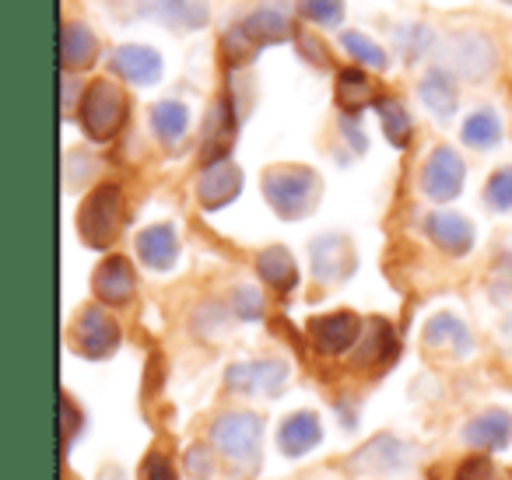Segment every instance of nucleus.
<instances>
[{"instance_id":"20e7f679","label":"nucleus","mask_w":512,"mask_h":480,"mask_svg":"<svg viewBox=\"0 0 512 480\" xmlns=\"http://www.w3.org/2000/svg\"><path fill=\"white\" fill-rule=\"evenodd\" d=\"M123 120H127V95L120 92V85H113L109 78H99L81 92L78 123L85 130V137H92L95 144L113 141L120 134Z\"/></svg>"},{"instance_id":"423d86ee","label":"nucleus","mask_w":512,"mask_h":480,"mask_svg":"<svg viewBox=\"0 0 512 480\" xmlns=\"http://www.w3.org/2000/svg\"><path fill=\"white\" fill-rule=\"evenodd\" d=\"M498 64V50L484 32H453L446 39V67L456 74V78H467V81H481L495 71Z\"/></svg>"},{"instance_id":"b1692460","label":"nucleus","mask_w":512,"mask_h":480,"mask_svg":"<svg viewBox=\"0 0 512 480\" xmlns=\"http://www.w3.org/2000/svg\"><path fill=\"white\" fill-rule=\"evenodd\" d=\"M60 60L67 71H85L99 60V39L88 25L67 22L64 25V43H60Z\"/></svg>"},{"instance_id":"2eb2a0df","label":"nucleus","mask_w":512,"mask_h":480,"mask_svg":"<svg viewBox=\"0 0 512 480\" xmlns=\"http://www.w3.org/2000/svg\"><path fill=\"white\" fill-rule=\"evenodd\" d=\"M425 235L442 249L446 256H467L474 249V225L456 211H432L425 218Z\"/></svg>"},{"instance_id":"c756f323","label":"nucleus","mask_w":512,"mask_h":480,"mask_svg":"<svg viewBox=\"0 0 512 480\" xmlns=\"http://www.w3.org/2000/svg\"><path fill=\"white\" fill-rule=\"evenodd\" d=\"M376 113H379V123H383L386 141H390L397 151H404L414 137V123H411V116H407L404 102L400 99H376Z\"/></svg>"},{"instance_id":"39448f33","label":"nucleus","mask_w":512,"mask_h":480,"mask_svg":"<svg viewBox=\"0 0 512 480\" xmlns=\"http://www.w3.org/2000/svg\"><path fill=\"white\" fill-rule=\"evenodd\" d=\"M260 438H264V421L253 410H228L211 424V445L239 470L260 463Z\"/></svg>"},{"instance_id":"72a5a7b5","label":"nucleus","mask_w":512,"mask_h":480,"mask_svg":"<svg viewBox=\"0 0 512 480\" xmlns=\"http://www.w3.org/2000/svg\"><path fill=\"white\" fill-rule=\"evenodd\" d=\"M397 46L407 60H418V57H428V53H432L435 36L428 25H404V29H397Z\"/></svg>"},{"instance_id":"9b49d317","label":"nucleus","mask_w":512,"mask_h":480,"mask_svg":"<svg viewBox=\"0 0 512 480\" xmlns=\"http://www.w3.org/2000/svg\"><path fill=\"white\" fill-rule=\"evenodd\" d=\"M309 267H313L316 281H323V284L348 281V277L355 274V249L337 232L316 235V239L309 242Z\"/></svg>"},{"instance_id":"c85d7f7f","label":"nucleus","mask_w":512,"mask_h":480,"mask_svg":"<svg viewBox=\"0 0 512 480\" xmlns=\"http://www.w3.org/2000/svg\"><path fill=\"white\" fill-rule=\"evenodd\" d=\"M235 137V116H232V102L221 99L218 106L207 116V162H218V158H228V148H232Z\"/></svg>"},{"instance_id":"a211bd4d","label":"nucleus","mask_w":512,"mask_h":480,"mask_svg":"<svg viewBox=\"0 0 512 480\" xmlns=\"http://www.w3.org/2000/svg\"><path fill=\"white\" fill-rule=\"evenodd\" d=\"M463 442L474 452H498L512 442V414L505 410H481L477 417H470L463 428Z\"/></svg>"},{"instance_id":"7c9ffc66","label":"nucleus","mask_w":512,"mask_h":480,"mask_svg":"<svg viewBox=\"0 0 512 480\" xmlns=\"http://www.w3.org/2000/svg\"><path fill=\"white\" fill-rule=\"evenodd\" d=\"M341 46L358 67H365V71H386V67H390V53H386L376 39L365 36V32H344Z\"/></svg>"},{"instance_id":"6e6552de","label":"nucleus","mask_w":512,"mask_h":480,"mask_svg":"<svg viewBox=\"0 0 512 480\" xmlns=\"http://www.w3.org/2000/svg\"><path fill=\"white\" fill-rule=\"evenodd\" d=\"M463 179H467V165H463L460 151L439 144L432 155L425 158V169H421V193H425L432 204H449V200L460 197Z\"/></svg>"},{"instance_id":"7ed1b4c3","label":"nucleus","mask_w":512,"mask_h":480,"mask_svg":"<svg viewBox=\"0 0 512 480\" xmlns=\"http://www.w3.org/2000/svg\"><path fill=\"white\" fill-rule=\"evenodd\" d=\"M123 218H127V204H123V190L116 183L95 186L85 197L78 211V235L88 249H109L120 239Z\"/></svg>"},{"instance_id":"aec40b11","label":"nucleus","mask_w":512,"mask_h":480,"mask_svg":"<svg viewBox=\"0 0 512 480\" xmlns=\"http://www.w3.org/2000/svg\"><path fill=\"white\" fill-rule=\"evenodd\" d=\"M137 260L148 270H172L179 263V235L172 225H148L144 232H137Z\"/></svg>"},{"instance_id":"4c0bfd02","label":"nucleus","mask_w":512,"mask_h":480,"mask_svg":"<svg viewBox=\"0 0 512 480\" xmlns=\"http://www.w3.org/2000/svg\"><path fill=\"white\" fill-rule=\"evenodd\" d=\"M144 480H176V470H172V463L162 452H151L144 459Z\"/></svg>"},{"instance_id":"2f4dec72","label":"nucleus","mask_w":512,"mask_h":480,"mask_svg":"<svg viewBox=\"0 0 512 480\" xmlns=\"http://www.w3.org/2000/svg\"><path fill=\"white\" fill-rule=\"evenodd\" d=\"M299 15L320 29L344 25V0H299Z\"/></svg>"},{"instance_id":"473e14b6","label":"nucleus","mask_w":512,"mask_h":480,"mask_svg":"<svg viewBox=\"0 0 512 480\" xmlns=\"http://www.w3.org/2000/svg\"><path fill=\"white\" fill-rule=\"evenodd\" d=\"M484 204L491 211H512V165H502V169L491 172L488 186H484Z\"/></svg>"},{"instance_id":"4be33fe9","label":"nucleus","mask_w":512,"mask_h":480,"mask_svg":"<svg viewBox=\"0 0 512 480\" xmlns=\"http://www.w3.org/2000/svg\"><path fill=\"white\" fill-rule=\"evenodd\" d=\"M421 337H425V344L432 347V351H453V354H460V358L470 354V347H474L467 323H463L460 316H453V312H435L425 323Z\"/></svg>"},{"instance_id":"f704fd0d","label":"nucleus","mask_w":512,"mask_h":480,"mask_svg":"<svg viewBox=\"0 0 512 480\" xmlns=\"http://www.w3.org/2000/svg\"><path fill=\"white\" fill-rule=\"evenodd\" d=\"M232 312L239 319H246V323L264 319V295H260L253 284H242V288H235V295H232Z\"/></svg>"},{"instance_id":"dca6fc26","label":"nucleus","mask_w":512,"mask_h":480,"mask_svg":"<svg viewBox=\"0 0 512 480\" xmlns=\"http://www.w3.org/2000/svg\"><path fill=\"white\" fill-rule=\"evenodd\" d=\"M418 99L435 120H453L456 102H460V88H456V74L449 67H428L418 81Z\"/></svg>"},{"instance_id":"c9c22d12","label":"nucleus","mask_w":512,"mask_h":480,"mask_svg":"<svg viewBox=\"0 0 512 480\" xmlns=\"http://www.w3.org/2000/svg\"><path fill=\"white\" fill-rule=\"evenodd\" d=\"M456 480H495V466H491V459L484 452H477V456L463 459L460 470H456Z\"/></svg>"},{"instance_id":"9d476101","label":"nucleus","mask_w":512,"mask_h":480,"mask_svg":"<svg viewBox=\"0 0 512 480\" xmlns=\"http://www.w3.org/2000/svg\"><path fill=\"white\" fill-rule=\"evenodd\" d=\"M288 382V365L281 358H256V361H239L225 372V389L228 393H264L278 396Z\"/></svg>"},{"instance_id":"ea45409f","label":"nucleus","mask_w":512,"mask_h":480,"mask_svg":"<svg viewBox=\"0 0 512 480\" xmlns=\"http://www.w3.org/2000/svg\"><path fill=\"white\" fill-rule=\"evenodd\" d=\"M344 134H348V141H351V148H355V151L369 148V137H365L362 130L355 127V116H348V120H344Z\"/></svg>"},{"instance_id":"e433bc0d","label":"nucleus","mask_w":512,"mask_h":480,"mask_svg":"<svg viewBox=\"0 0 512 480\" xmlns=\"http://www.w3.org/2000/svg\"><path fill=\"white\" fill-rule=\"evenodd\" d=\"M186 470L193 473L197 480H207L214 473V459H211V452L204 449V445H193L190 452H186Z\"/></svg>"},{"instance_id":"58836bf2","label":"nucleus","mask_w":512,"mask_h":480,"mask_svg":"<svg viewBox=\"0 0 512 480\" xmlns=\"http://www.w3.org/2000/svg\"><path fill=\"white\" fill-rule=\"evenodd\" d=\"M78 435V407L71 403V396H64V442L71 445Z\"/></svg>"},{"instance_id":"ddd939ff","label":"nucleus","mask_w":512,"mask_h":480,"mask_svg":"<svg viewBox=\"0 0 512 480\" xmlns=\"http://www.w3.org/2000/svg\"><path fill=\"white\" fill-rule=\"evenodd\" d=\"M242 193V169L228 158L207 162L197 179V200L204 211H221Z\"/></svg>"},{"instance_id":"4468645a","label":"nucleus","mask_w":512,"mask_h":480,"mask_svg":"<svg viewBox=\"0 0 512 480\" xmlns=\"http://www.w3.org/2000/svg\"><path fill=\"white\" fill-rule=\"evenodd\" d=\"M92 291L102 305H109V309L127 305L137 291V277H134L130 260H123V256H106L92 274Z\"/></svg>"},{"instance_id":"1a4fd4ad","label":"nucleus","mask_w":512,"mask_h":480,"mask_svg":"<svg viewBox=\"0 0 512 480\" xmlns=\"http://www.w3.org/2000/svg\"><path fill=\"white\" fill-rule=\"evenodd\" d=\"M74 351L88 361H102L120 347V326L102 305H85L74 319Z\"/></svg>"},{"instance_id":"cd10ccee","label":"nucleus","mask_w":512,"mask_h":480,"mask_svg":"<svg viewBox=\"0 0 512 480\" xmlns=\"http://www.w3.org/2000/svg\"><path fill=\"white\" fill-rule=\"evenodd\" d=\"M362 351H358V365H383L390 354H397V337H393L386 319H369L362 330Z\"/></svg>"},{"instance_id":"a878e982","label":"nucleus","mask_w":512,"mask_h":480,"mask_svg":"<svg viewBox=\"0 0 512 480\" xmlns=\"http://www.w3.org/2000/svg\"><path fill=\"white\" fill-rule=\"evenodd\" d=\"M372 102V81L365 67H344L337 71V106L348 116H358Z\"/></svg>"},{"instance_id":"f257e3e1","label":"nucleus","mask_w":512,"mask_h":480,"mask_svg":"<svg viewBox=\"0 0 512 480\" xmlns=\"http://www.w3.org/2000/svg\"><path fill=\"white\" fill-rule=\"evenodd\" d=\"M260 186H264L267 204L281 221H302L306 214H313L323 193L320 176L306 165H271Z\"/></svg>"},{"instance_id":"393cba45","label":"nucleus","mask_w":512,"mask_h":480,"mask_svg":"<svg viewBox=\"0 0 512 480\" xmlns=\"http://www.w3.org/2000/svg\"><path fill=\"white\" fill-rule=\"evenodd\" d=\"M151 130L165 148H176L190 130V109L179 99H162L151 106Z\"/></svg>"},{"instance_id":"412c9836","label":"nucleus","mask_w":512,"mask_h":480,"mask_svg":"<svg viewBox=\"0 0 512 480\" xmlns=\"http://www.w3.org/2000/svg\"><path fill=\"white\" fill-rule=\"evenodd\" d=\"M407 466V445L393 435H376L369 445L351 456V470L355 473H397Z\"/></svg>"},{"instance_id":"a19ab883","label":"nucleus","mask_w":512,"mask_h":480,"mask_svg":"<svg viewBox=\"0 0 512 480\" xmlns=\"http://www.w3.org/2000/svg\"><path fill=\"white\" fill-rule=\"evenodd\" d=\"M302 53H306V60H313L316 67H323V64H327V57H323V53H320V43H316V39L302 36Z\"/></svg>"},{"instance_id":"6ab92c4d","label":"nucleus","mask_w":512,"mask_h":480,"mask_svg":"<svg viewBox=\"0 0 512 480\" xmlns=\"http://www.w3.org/2000/svg\"><path fill=\"white\" fill-rule=\"evenodd\" d=\"M320 442H323V421L313 410H295V414H288L285 421H281L278 449L285 452L288 459L306 456V452L316 449Z\"/></svg>"},{"instance_id":"f03ea898","label":"nucleus","mask_w":512,"mask_h":480,"mask_svg":"<svg viewBox=\"0 0 512 480\" xmlns=\"http://www.w3.org/2000/svg\"><path fill=\"white\" fill-rule=\"evenodd\" d=\"M292 36L295 29L288 11L278 8V4H260V8H253L232 25V32L221 39V50H225V57L232 64H246L249 57H256V50L288 43Z\"/></svg>"},{"instance_id":"79ce46f5","label":"nucleus","mask_w":512,"mask_h":480,"mask_svg":"<svg viewBox=\"0 0 512 480\" xmlns=\"http://www.w3.org/2000/svg\"><path fill=\"white\" fill-rule=\"evenodd\" d=\"M502 4H512V0H502Z\"/></svg>"},{"instance_id":"bb28decb","label":"nucleus","mask_w":512,"mask_h":480,"mask_svg":"<svg viewBox=\"0 0 512 480\" xmlns=\"http://www.w3.org/2000/svg\"><path fill=\"white\" fill-rule=\"evenodd\" d=\"M460 137L467 148L491 151V148H498V141H502V120H498L495 109H474V113L463 120Z\"/></svg>"},{"instance_id":"f8f14e48","label":"nucleus","mask_w":512,"mask_h":480,"mask_svg":"<svg viewBox=\"0 0 512 480\" xmlns=\"http://www.w3.org/2000/svg\"><path fill=\"white\" fill-rule=\"evenodd\" d=\"M137 15L172 32H197L207 25L211 8L204 0H137Z\"/></svg>"},{"instance_id":"0eeeda50","label":"nucleus","mask_w":512,"mask_h":480,"mask_svg":"<svg viewBox=\"0 0 512 480\" xmlns=\"http://www.w3.org/2000/svg\"><path fill=\"white\" fill-rule=\"evenodd\" d=\"M365 323L355 316L351 309H337V312H320L306 323V337L309 347L316 354H327V358H337V354H348L351 347L362 340Z\"/></svg>"},{"instance_id":"5701e85b","label":"nucleus","mask_w":512,"mask_h":480,"mask_svg":"<svg viewBox=\"0 0 512 480\" xmlns=\"http://www.w3.org/2000/svg\"><path fill=\"white\" fill-rule=\"evenodd\" d=\"M256 274L264 277V284H271L274 291L288 295L299 284V267H295L292 253L285 246H267L256 253Z\"/></svg>"},{"instance_id":"f3484780","label":"nucleus","mask_w":512,"mask_h":480,"mask_svg":"<svg viewBox=\"0 0 512 480\" xmlns=\"http://www.w3.org/2000/svg\"><path fill=\"white\" fill-rule=\"evenodd\" d=\"M113 71L120 74L123 81H130V85L151 88V85L162 81V57H158L151 46H141V43L116 46L113 50Z\"/></svg>"}]
</instances>
